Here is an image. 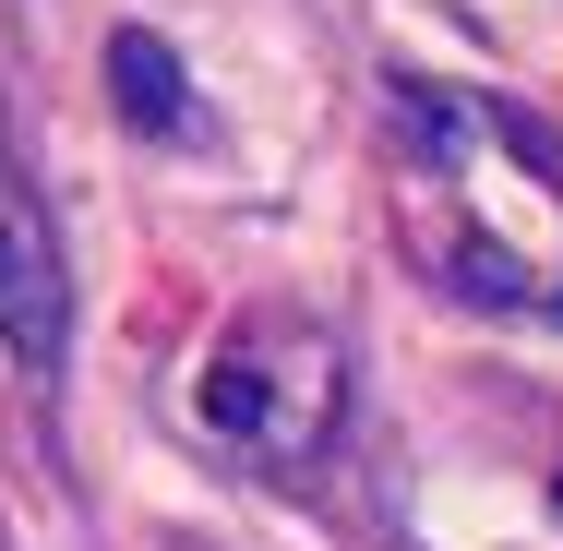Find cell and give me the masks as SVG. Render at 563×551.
Segmentation results:
<instances>
[{"mask_svg":"<svg viewBox=\"0 0 563 551\" xmlns=\"http://www.w3.org/2000/svg\"><path fill=\"white\" fill-rule=\"evenodd\" d=\"M192 408H205V432H217L228 455L300 480V467L336 443V420H347V360H336V335L300 324V312H252L240 335H217Z\"/></svg>","mask_w":563,"mask_h":551,"instance_id":"1","label":"cell"},{"mask_svg":"<svg viewBox=\"0 0 563 551\" xmlns=\"http://www.w3.org/2000/svg\"><path fill=\"white\" fill-rule=\"evenodd\" d=\"M0 348L12 360H60L73 348V276H60V240H48V205L24 192V168L0 156Z\"/></svg>","mask_w":563,"mask_h":551,"instance_id":"2","label":"cell"},{"mask_svg":"<svg viewBox=\"0 0 563 551\" xmlns=\"http://www.w3.org/2000/svg\"><path fill=\"white\" fill-rule=\"evenodd\" d=\"M109 85H120V109L144 120V132H192V97H180V60H168L156 36H109Z\"/></svg>","mask_w":563,"mask_h":551,"instance_id":"3","label":"cell"}]
</instances>
